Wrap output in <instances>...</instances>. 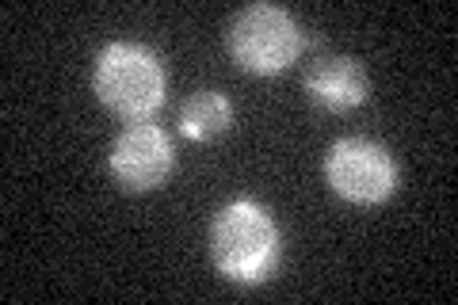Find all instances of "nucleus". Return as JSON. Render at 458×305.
<instances>
[{"label":"nucleus","instance_id":"obj_1","mask_svg":"<svg viewBox=\"0 0 458 305\" xmlns=\"http://www.w3.org/2000/svg\"><path fill=\"white\" fill-rule=\"evenodd\" d=\"M214 271L233 286H264L283 264V229L264 202L229 199L210 222Z\"/></svg>","mask_w":458,"mask_h":305},{"label":"nucleus","instance_id":"obj_4","mask_svg":"<svg viewBox=\"0 0 458 305\" xmlns=\"http://www.w3.org/2000/svg\"><path fill=\"white\" fill-rule=\"evenodd\" d=\"M325 183L340 202L348 207H382L390 202L397 183H401V168L394 161V153L382 141L370 138H340L328 145L325 153Z\"/></svg>","mask_w":458,"mask_h":305},{"label":"nucleus","instance_id":"obj_3","mask_svg":"<svg viewBox=\"0 0 458 305\" xmlns=\"http://www.w3.org/2000/svg\"><path fill=\"white\" fill-rule=\"evenodd\" d=\"M225 50L252 77H279L306 50V31L291 12L267 0L245 4L225 27Z\"/></svg>","mask_w":458,"mask_h":305},{"label":"nucleus","instance_id":"obj_6","mask_svg":"<svg viewBox=\"0 0 458 305\" xmlns=\"http://www.w3.org/2000/svg\"><path fill=\"white\" fill-rule=\"evenodd\" d=\"M302 84H306L310 104L325 114H352V111H360L370 96L367 69L355 62V57H344V54L318 57V62L306 69Z\"/></svg>","mask_w":458,"mask_h":305},{"label":"nucleus","instance_id":"obj_2","mask_svg":"<svg viewBox=\"0 0 458 305\" xmlns=\"http://www.w3.org/2000/svg\"><path fill=\"white\" fill-rule=\"evenodd\" d=\"M96 99L123 123H153L168 99V69L149 47L131 38L107 42L92 69Z\"/></svg>","mask_w":458,"mask_h":305},{"label":"nucleus","instance_id":"obj_7","mask_svg":"<svg viewBox=\"0 0 458 305\" xmlns=\"http://www.w3.org/2000/svg\"><path fill=\"white\" fill-rule=\"evenodd\" d=\"M233 104H229V96L218 92V89H203L188 96L176 111V130L180 138H188L195 145H210L225 138L229 130H233Z\"/></svg>","mask_w":458,"mask_h":305},{"label":"nucleus","instance_id":"obj_5","mask_svg":"<svg viewBox=\"0 0 458 305\" xmlns=\"http://www.w3.org/2000/svg\"><path fill=\"white\" fill-rule=\"evenodd\" d=\"M176 168V145L157 123H126L107 149V176L126 195L157 191Z\"/></svg>","mask_w":458,"mask_h":305}]
</instances>
